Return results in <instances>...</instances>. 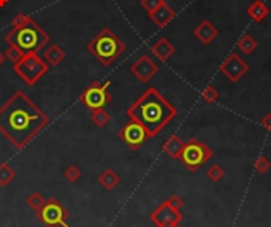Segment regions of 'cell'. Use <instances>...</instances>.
<instances>
[{
    "label": "cell",
    "mask_w": 271,
    "mask_h": 227,
    "mask_svg": "<svg viewBox=\"0 0 271 227\" xmlns=\"http://www.w3.org/2000/svg\"><path fill=\"white\" fill-rule=\"evenodd\" d=\"M49 124V116L23 91L0 106V132L16 149L26 148Z\"/></svg>",
    "instance_id": "cell-1"
},
{
    "label": "cell",
    "mask_w": 271,
    "mask_h": 227,
    "mask_svg": "<svg viewBox=\"0 0 271 227\" xmlns=\"http://www.w3.org/2000/svg\"><path fill=\"white\" fill-rule=\"evenodd\" d=\"M176 115V108L156 88L146 89L140 99L127 108V116L142 124L149 134V138L156 137Z\"/></svg>",
    "instance_id": "cell-2"
},
{
    "label": "cell",
    "mask_w": 271,
    "mask_h": 227,
    "mask_svg": "<svg viewBox=\"0 0 271 227\" xmlns=\"http://www.w3.org/2000/svg\"><path fill=\"white\" fill-rule=\"evenodd\" d=\"M5 41L8 43V46H16L24 54L29 52L38 54V51H41L49 43V35L35 21H30L29 24L23 27L10 30L5 35Z\"/></svg>",
    "instance_id": "cell-3"
},
{
    "label": "cell",
    "mask_w": 271,
    "mask_h": 227,
    "mask_svg": "<svg viewBox=\"0 0 271 227\" xmlns=\"http://www.w3.org/2000/svg\"><path fill=\"white\" fill-rule=\"evenodd\" d=\"M86 48H88V51L103 67H110L125 51L124 41L110 29H102L99 34L88 43Z\"/></svg>",
    "instance_id": "cell-4"
},
{
    "label": "cell",
    "mask_w": 271,
    "mask_h": 227,
    "mask_svg": "<svg viewBox=\"0 0 271 227\" xmlns=\"http://www.w3.org/2000/svg\"><path fill=\"white\" fill-rule=\"evenodd\" d=\"M13 69L18 77L26 84L34 86L48 73L49 66L37 52H29V54H24L23 59L15 64Z\"/></svg>",
    "instance_id": "cell-5"
},
{
    "label": "cell",
    "mask_w": 271,
    "mask_h": 227,
    "mask_svg": "<svg viewBox=\"0 0 271 227\" xmlns=\"http://www.w3.org/2000/svg\"><path fill=\"white\" fill-rule=\"evenodd\" d=\"M211 157H213V149L210 146H207L195 138H190L184 143L179 160L190 172H197L203 164H207Z\"/></svg>",
    "instance_id": "cell-6"
},
{
    "label": "cell",
    "mask_w": 271,
    "mask_h": 227,
    "mask_svg": "<svg viewBox=\"0 0 271 227\" xmlns=\"http://www.w3.org/2000/svg\"><path fill=\"white\" fill-rule=\"evenodd\" d=\"M37 219L46 227H72L69 225L70 213L57 199H48L37 211Z\"/></svg>",
    "instance_id": "cell-7"
},
{
    "label": "cell",
    "mask_w": 271,
    "mask_h": 227,
    "mask_svg": "<svg viewBox=\"0 0 271 227\" xmlns=\"http://www.w3.org/2000/svg\"><path fill=\"white\" fill-rule=\"evenodd\" d=\"M110 86H111L110 81H105V83L92 81L88 88L80 94V102L91 111L99 110V108H105L113 99V95L110 92Z\"/></svg>",
    "instance_id": "cell-8"
},
{
    "label": "cell",
    "mask_w": 271,
    "mask_h": 227,
    "mask_svg": "<svg viewBox=\"0 0 271 227\" xmlns=\"http://www.w3.org/2000/svg\"><path fill=\"white\" fill-rule=\"evenodd\" d=\"M117 135L130 149H138L149 140V134L146 132V129L140 123L132 121V120L121 127V131L117 132Z\"/></svg>",
    "instance_id": "cell-9"
},
{
    "label": "cell",
    "mask_w": 271,
    "mask_h": 227,
    "mask_svg": "<svg viewBox=\"0 0 271 227\" xmlns=\"http://www.w3.org/2000/svg\"><path fill=\"white\" fill-rule=\"evenodd\" d=\"M219 70L225 75L227 78H229L232 83H238L244 75L249 72V66L247 64L238 56L236 52H232L227 56V59L221 64Z\"/></svg>",
    "instance_id": "cell-10"
},
{
    "label": "cell",
    "mask_w": 271,
    "mask_h": 227,
    "mask_svg": "<svg viewBox=\"0 0 271 227\" xmlns=\"http://www.w3.org/2000/svg\"><path fill=\"white\" fill-rule=\"evenodd\" d=\"M182 219V214L179 210H175L170 207L168 202L165 200L164 203H160L159 207L151 213V221L156 224V227H170L176 225Z\"/></svg>",
    "instance_id": "cell-11"
},
{
    "label": "cell",
    "mask_w": 271,
    "mask_h": 227,
    "mask_svg": "<svg viewBox=\"0 0 271 227\" xmlns=\"http://www.w3.org/2000/svg\"><path fill=\"white\" fill-rule=\"evenodd\" d=\"M130 72H132V75L140 83H148L157 75L159 66L149 56H140L130 66Z\"/></svg>",
    "instance_id": "cell-12"
},
{
    "label": "cell",
    "mask_w": 271,
    "mask_h": 227,
    "mask_svg": "<svg viewBox=\"0 0 271 227\" xmlns=\"http://www.w3.org/2000/svg\"><path fill=\"white\" fill-rule=\"evenodd\" d=\"M176 13L167 2L162 4L157 10H154L153 13H149L151 21L157 26V27H165L167 24H170L173 19H175Z\"/></svg>",
    "instance_id": "cell-13"
},
{
    "label": "cell",
    "mask_w": 271,
    "mask_h": 227,
    "mask_svg": "<svg viewBox=\"0 0 271 227\" xmlns=\"http://www.w3.org/2000/svg\"><path fill=\"white\" fill-rule=\"evenodd\" d=\"M193 35L197 37L203 45H210V43L218 37V29L214 27L213 23H210V21H201V23L195 27L193 30Z\"/></svg>",
    "instance_id": "cell-14"
},
{
    "label": "cell",
    "mask_w": 271,
    "mask_h": 227,
    "mask_svg": "<svg viewBox=\"0 0 271 227\" xmlns=\"http://www.w3.org/2000/svg\"><path fill=\"white\" fill-rule=\"evenodd\" d=\"M151 51H153V54L159 61H168L173 56V52H175V46L167 38H159L153 45V48H151Z\"/></svg>",
    "instance_id": "cell-15"
},
{
    "label": "cell",
    "mask_w": 271,
    "mask_h": 227,
    "mask_svg": "<svg viewBox=\"0 0 271 227\" xmlns=\"http://www.w3.org/2000/svg\"><path fill=\"white\" fill-rule=\"evenodd\" d=\"M246 13L252 21H255V23H262V21H265L266 16L269 15V8L262 2V0H254V2L247 7Z\"/></svg>",
    "instance_id": "cell-16"
},
{
    "label": "cell",
    "mask_w": 271,
    "mask_h": 227,
    "mask_svg": "<svg viewBox=\"0 0 271 227\" xmlns=\"http://www.w3.org/2000/svg\"><path fill=\"white\" fill-rule=\"evenodd\" d=\"M65 58H67V54H65V51L59 45H49L45 49V52H43V61H45L48 66H52V67L59 66Z\"/></svg>",
    "instance_id": "cell-17"
},
{
    "label": "cell",
    "mask_w": 271,
    "mask_h": 227,
    "mask_svg": "<svg viewBox=\"0 0 271 227\" xmlns=\"http://www.w3.org/2000/svg\"><path fill=\"white\" fill-rule=\"evenodd\" d=\"M184 143L186 142H184L179 135H171L162 148H164L167 156H170L171 159H179L181 153H182V148H184Z\"/></svg>",
    "instance_id": "cell-18"
},
{
    "label": "cell",
    "mask_w": 271,
    "mask_h": 227,
    "mask_svg": "<svg viewBox=\"0 0 271 227\" xmlns=\"http://www.w3.org/2000/svg\"><path fill=\"white\" fill-rule=\"evenodd\" d=\"M99 183L106 191H113L119 183H121V177H119V174H116L113 168H106L100 174Z\"/></svg>",
    "instance_id": "cell-19"
},
{
    "label": "cell",
    "mask_w": 271,
    "mask_h": 227,
    "mask_svg": "<svg viewBox=\"0 0 271 227\" xmlns=\"http://www.w3.org/2000/svg\"><path fill=\"white\" fill-rule=\"evenodd\" d=\"M15 178H16V172L10 167V164H7V162L0 164V188H7Z\"/></svg>",
    "instance_id": "cell-20"
},
{
    "label": "cell",
    "mask_w": 271,
    "mask_h": 227,
    "mask_svg": "<svg viewBox=\"0 0 271 227\" xmlns=\"http://www.w3.org/2000/svg\"><path fill=\"white\" fill-rule=\"evenodd\" d=\"M91 120H92V123H94L97 127H105L108 123H110L111 116H110V113L105 110V108H99V110H94V111H92Z\"/></svg>",
    "instance_id": "cell-21"
},
{
    "label": "cell",
    "mask_w": 271,
    "mask_h": 227,
    "mask_svg": "<svg viewBox=\"0 0 271 227\" xmlns=\"http://www.w3.org/2000/svg\"><path fill=\"white\" fill-rule=\"evenodd\" d=\"M238 48H240L244 54H252L257 49V41L252 35L246 34L240 38V41H238Z\"/></svg>",
    "instance_id": "cell-22"
},
{
    "label": "cell",
    "mask_w": 271,
    "mask_h": 227,
    "mask_svg": "<svg viewBox=\"0 0 271 227\" xmlns=\"http://www.w3.org/2000/svg\"><path fill=\"white\" fill-rule=\"evenodd\" d=\"M43 203H45V197H43L41 194H38V192H32L30 196L27 197V205L35 213L43 207Z\"/></svg>",
    "instance_id": "cell-23"
},
{
    "label": "cell",
    "mask_w": 271,
    "mask_h": 227,
    "mask_svg": "<svg viewBox=\"0 0 271 227\" xmlns=\"http://www.w3.org/2000/svg\"><path fill=\"white\" fill-rule=\"evenodd\" d=\"M219 99V92L213 86H207L203 91H201V100L207 102V103H214L216 100Z\"/></svg>",
    "instance_id": "cell-24"
},
{
    "label": "cell",
    "mask_w": 271,
    "mask_h": 227,
    "mask_svg": "<svg viewBox=\"0 0 271 227\" xmlns=\"http://www.w3.org/2000/svg\"><path fill=\"white\" fill-rule=\"evenodd\" d=\"M207 177H208L213 183H218V181H221V180L225 177V172H224V168H222L221 165L214 164V165H211V167L208 168Z\"/></svg>",
    "instance_id": "cell-25"
},
{
    "label": "cell",
    "mask_w": 271,
    "mask_h": 227,
    "mask_svg": "<svg viewBox=\"0 0 271 227\" xmlns=\"http://www.w3.org/2000/svg\"><path fill=\"white\" fill-rule=\"evenodd\" d=\"M63 177L67 181L70 183H77L81 178V170L77 165H69L67 168L63 170Z\"/></svg>",
    "instance_id": "cell-26"
},
{
    "label": "cell",
    "mask_w": 271,
    "mask_h": 227,
    "mask_svg": "<svg viewBox=\"0 0 271 227\" xmlns=\"http://www.w3.org/2000/svg\"><path fill=\"white\" fill-rule=\"evenodd\" d=\"M23 56H24V52L21 51L19 48H16V46H8V49L5 51V58L12 62L13 66L16 62H19L21 59H23Z\"/></svg>",
    "instance_id": "cell-27"
},
{
    "label": "cell",
    "mask_w": 271,
    "mask_h": 227,
    "mask_svg": "<svg viewBox=\"0 0 271 227\" xmlns=\"http://www.w3.org/2000/svg\"><path fill=\"white\" fill-rule=\"evenodd\" d=\"M30 21H34V19H32L29 15H26V13H19V15H16V16L13 18V21H12V29H19V27H23V26L29 24Z\"/></svg>",
    "instance_id": "cell-28"
},
{
    "label": "cell",
    "mask_w": 271,
    "mask_h": 227,
    "mask_svg": "<svg viewBox=\"0 0 271 227\" xmlns=\"http://www.w3.org/2000/svg\"><path fill=\"white\" fill-rule=\"evenodd\" d=\"M269 167H271V164L265 156L257 157L254 162V168H255V172H258V174H265V172L269 170Z\"/></svg>",
    "instance_id": "cell-29"
},
{
    "label": "cell",
    "mask_w": 271,
    "mask_h": 227,
    "mask_svg": "<svg viewBox=\"0 0 271 227\" xmlns=\"http://www.w3.org/2000/svg\"><path fill=\"white\" fill-rule=\"evenodd\" d=\"M165 0H142V7L146 10L148 13H153L154 10H157Z\"/></svg>",
    "instance_id": "cell-30"
},
{
    "label": "cell",
    "mask_w": 271,
    "mask_h": 227,
    "mask_svg": "<svg viewBox=\"0 0 271 227\" xmlns=\"http://www.w3.org/2000/svg\"><path fill=\"white\" fill-rule=\"evenodd\" d=\"M167 202H168L170 207H173L175 210H181V208H182V205H184L182 199H181V197H178V196H171V197H168V199H167Z\"/></svg>",
    "instance_id": "cell-31"
},
{
    "label": "cell",
    "mask_w": 271,
    "mask_h": 227,
    "mask_svg": "<svg viewBox=\"0 0 271 227\" xmlns=\"http://www.w3.org/2000/svg\"><path fill=\"white\" fill-rule=\"evenodd\" d=\"M260 124H262V127H265L266 131H271V113L265 115L262 118V121H260Z\"/></svg>",
    "instance_id": "cell-32"
},
{
    "label": "cell",
    "mask_w": 271,
    "mask_h": 227,
    "mask_svg": "<svg viewBox=\"0 0 271 227\" xmlns=\"http://www.w3.org/2000/svg\"><path fill=\"white\" fill-rule=\"evenodd\" d=\"M5 61H7V58H5V54H4V52H0V67H2V66H4V64H5Z\"/></svg>",
    "instance_id": "cell-33"
},
{
    "label": "cell",
    "mask_w": 271,
    "mask_h": 227,
    "mask_svg": "<svg viewBox=\"0 0 271 227\" xmlns=\"http://www.w3.org/2000/svg\"><path fill=\"white\" fill-rule=\"evenodd\" d=\"M8 2H10V0H0V8L7 7V5H8Z\"/></svg>",
    "instance_id": "cell-34"
},
{
    "label": "cell",
    "mask_w": 271,
    "mask_h": 227,
    "mask_svg": "<svg viewBox=\"0 0 271 227\" xmlns=\"http://www.w3.org/2000/svg\"><path fill=\"white\" fill-rule=\"evenodd\" d=\"M170 227H179V224H176V225H170Z\"/></svg>",
    "instance_id": "cell-35"
}]
</instances>
